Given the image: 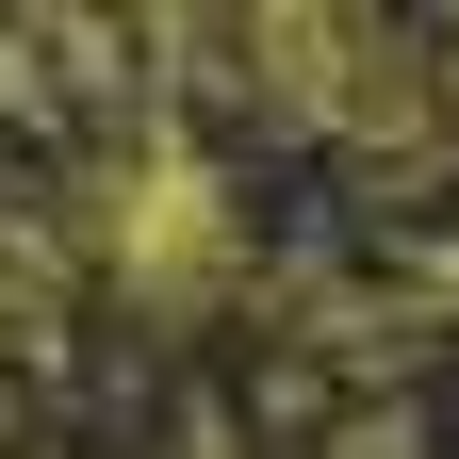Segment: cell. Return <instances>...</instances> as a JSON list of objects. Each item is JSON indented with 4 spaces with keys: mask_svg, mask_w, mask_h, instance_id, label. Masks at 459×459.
<instances>
[{
    "mask_svg": "<svg viewBox=\"0 0 459 459\" xmlns=\"http://www.w3.org/2000/svg\"><path fill=\"white\" fill-rule=\"evenodd\" d=\"M99 247H115V279H148L164 312H197L213 263H230V181H213L197 148H132L99 181Z\"/></svg>",
    "mask_w": 459,
    "mask_h": 459,
    "instance_id": "obj_1",
    "label": "cell"
}]
</instances>
